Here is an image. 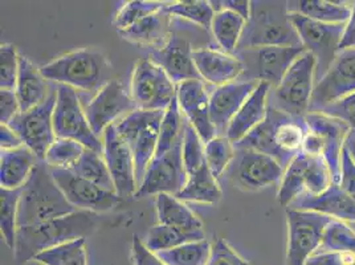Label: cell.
I'll return each instance as SVG.
<instances>
[{"mask_svg":"<svg viewBox=\"0 0 355 265\" xmlns=\"http://www.w3.org/2000/svg\"><path fill=\"white\" fill-rule=\"evenodd\" d=\"M309 128L305 117H295L269 103L266 117L236 148H254L275 158L285 170L304 148Z\"/></svg>","mask_w":355,"mask_h":265,"instance_id":"6da1fadb","label":"cell"},{"mask_svg":"<svg viewBox=\"0 0 355 265\" xmlns=\"http://www.w3.org/2000/svg\"><path fill=\"white\" fill-rule=\"evenodd\" d=\"M98 224L97 214L76 211L53 221L19 227L16 235L15 259L24 264L42 253L68 241L92 235Z\"/></svg>","mask_w":355,"mask_h":265,"instance_id":"7a4b0ae2","label":"cell"},{"mask_svg":"<svg viewBox=\"0 0 355 265\" xmlns=\"http://www.w3.org/2000/svg\"><path fill=\"white\" fill-rule=\"evenodd\" d=\"M76 210L64 196L51 169L40 161L21 189L17 224L26 227L73 214Z\"/></svg>","mask_w":355,"mask_h":265,"instance_id":"3957f363","label":"cell"},{"mask_svg":"<svg viewBox=\"0 0 355 265\" xmlns=\"http://www.w3.org/2000/svg\"><path fill=\"white\" fill-rule=\"evenodd\" d=\"M40 71L48 81L76 90L97 93L109 83V64L101 52L92 48L65 53L40 67Z\"/></svg>","mask_w":355,"mask_h":265,"instance_id":"277c9868","label":"cell"},{"mask_svg":"<svg viewBox=\"0 0 355 265\" xmlns=\"http://www.w3.org/2000/svg\"><path fill=\"white\" fill-rule=\"evenodd\" d=\"M252 46H302L291 22L286 3L252 1L251 19L237 49Z\"/></svg>","mask_w":355,"mask_h":265,"instance_id":"5b68a950","label":"cell"},{"mask_svg":"<svg viewBox=\"0 0 355 265\" xmlns=\"http://www.w3.org/2000/svg\"><path fill=\"white\" fill-rule=\"evenodd\" d=\"M163 116L162 110L137 109L114 123L119 137L133 154L138 187L155 157Z\"/></svg>","mask_w":355,"mask_h":265,"instance_id":"8992f818","label":"cell"},{"mask_svg":"<svg viewBox=\"0 0 355 265\" xmlns=\"http://www.w3.org/2000/svg\"><path fill=\"white\" fill-rule=\"evenodd\" d=\"M315 69L317 60L313 53L305 51L273 89L269 103L289 116L306 117L315 87Z\"/></svg>","mask_w":355,"mask_h":265,"instance_id":"52a82bcc","label":"cell"},{"mask_svg":"<svg viewBox=\"0 0 355 265\" xmlns=\"http://www.w3.org/2000/svg\"><path fill=\"white\" fill-rule=\"evenodd\" d=\"M305 119L309 132L302 151L322 157L330 169L333 183L340 185V158L352 129L343 121L326 116L321 112L309 113Z\"/></svg>","mask_w":355,"mask_h":265,"instance_id":"ba28073f","label":"cell"},{"mask_svg":"<svg viewBox=\"0 0 355 265\" xmlns=\"http://www.w3.org/2000/svg\"><path fill=\"white\" fill-rule=\"evenodd\" d=\"M331 183V173L325 160L301 151L284 170L277 200L282 206H291L304 192L320 195Z\"/></svg>","mask_w":355,"mask_h":265,"instance_id":"9c48e42d","label":"cell"},{"mask_svg":"<svg viewBox=\"0 0 355 265\" xmlns=\"http://www.w3.org/2000/svg\"><path fill=\"white\" fill-rule=\"evenodd\" d=\"M289 17L304 49L317 60V83L327 74L337 58L346 24H326L296 12H289Z\"/></svg>","mask_w":355,"mask_h":265,"instance_id":"30bf717a","label":"cell"},{"mask_svg":"<svg viewBox=\"0 0 355 265\" xmlns=\"http://www.w3.org/2000/svg\"><path fill=\"white\" fill-rule=\"evenodd\" d=\"M330 216L315 212L288 208V247L286 265H304L320 250Z\"/></svg>","mask_w":355,"mask_h":265,"instance_id":"8fae6325","label":"cell"},{"mask_svg":"<svg viewBox=\"0 0 355 265\" xmlns=\"http://www.w3.org/2000/svg\"><path fill=\"white\" fill-rule=\"evenodd\" d=\"M130 96L137 109L166 112L177 99V84L154 61L138 60L132 74Z\"/></svg>","mask_w":355,"mask_h":265,"instance_id":"7c38bea8","label":"cell"},{"mask_svg":"<svg viewBox=\"0 0 355 265\" xmlns=\"http://www.w3.org/2000/svg\"><path fill=\"white\" fill-rule=\"evenodd\" d=\"M53 129L56 138L73 139L85 148L100 154L104 153V141L92 130L76 89L68 85H58Z\"/></svg>","mask_w":355,"mask_h":265,"instance_id":"4fadbf2b","label":"cell"},{"mask_svg":"<svg viewBox=\"0 0 355 265\" xmlns=\"http://www.w3.org/2000/svg\"><path fill=\"white\" fill-rule=\"evenodd\" d=\"M304 52L302 46H252L237 49L236 56L244 65V80L266 81L276 88Z\"/></svg>","mask_w":355,"mask_h":265,"instance_id":"5bb4252c","label":"cell"},{"mask_svg":"<svg viewBox=\"0 0 355 265\" xmlns=\"http://www.w3.org/2000/svg\"><path fill=\"white\" fill-rule=\"evenodd\" d=\"M58 100V85L52 89L44 103L28 112H20L8 126L20 137L24 146L40 160L44 161L45 154L56 141L53 129V112Z\"/></svg>","mask_w":355,"mask_h":265,"instance_id":"9a60e30c","label":"cell"},{"mask_svg":"<svg viewBox=\"0 0 355 265\" xmlns=\"http://www.w3.org/2000/svg\"><path fill=\"white\" fill-rule=\"evenodd\" d=\"M236 148V146H235ZM227 174L244 191H259L282 182L284 169L275 158L254 148H236Z\"/></svg>","mask_w":355,"mask_h":265,"instance_id":"2e32d148","label":"cell"},{"mask_svg":"<svg viewBox=\"0 0 355 265\" xmlns=\"http://www.w3.org/2000/svg\"><path fill=\"white\" fill-rule=\"evenodd\" d=\"M182 142L183 139L166 154L154 157L134 195L135 199L159 194H170L175 196L183 190L189 176L183 164Z\"/></svg>","mask_w":355,"mask_h":265,"instance_id":"e0dca14e","label":"cell"},{"mask_svg":"<svg viewBox=\"0 0 355 265\" xmlns=\"http://www.w3.org/2000/svg\"><path fill=\"white\" fill-rule=\"evenodd\" d=\"M355 93V49L340 51L327 74L315 83L309 113L321 112Z\"/></svg>","mask_w":355,"mask_h":265,"instance_id":"ac0fdd59","label":"cell"},{"mask_svg":"<svg viewBox=\"0 0 355 265\" xmlns=\"http://www.w3.org/2000/svg\"><path fill=\"white\" fill-rule=\"evenodd\" d=\"M134 110H137V106L130 93L119 81L112 80L90 100L85 113L93 132L101 137L109 126Z\"/></svg>","mask_w":355,"mask_h":265,"instance_id":"d6986e66","label":"cell"},{"mask_svg":"<svg viewBox=\"0 0 355 265\" xmlns=\"http://www.w3.org/2000/svg\"><path fill=\"white\" fill-rule=\"evenodd\" d=\"M51 173L67 200L78 211L107 212L119 205L121 198L117 192L101 189L71 170L51 169Z\"/></svg>","mask_w":355,"mask_h":265,"instance_id":"ffe728a7","label":"cell"},{"mask_svg":"<svg viewBox=\"0 0 355 265\" xmlns=\"http://www.w3.org/2000/svg\"><path fill=\"white\" fill-rule=\"evenodd\" d=\"M103 141V155L110 171L117 195L119 198L134 196L138 190V183L135 177V163L130 148L119 137L114 125L105 130Z\"/></svg>","mask_w":355,"mask_h":265,"instance_id":"44dd1931","label":"cell"},{"mask_svg":"<svg viewBox=\"0 0 355 265\" xmlns=\"http://www.w3.org/2000/svg\"><path fill=\"white\" fill-rule=\"evenodd\" d=\"M179 108L205 144L218 135L211 119L209 93L203 80H189L177 85Z\"/></svg>","mask_w":355,"mask_h":265,"instance_id":"7402d4cb","label":"cell"},{"mask_svg":"<svg viewBox=\"0 0 355 265\" xmlns=\"http://www.w3.org/2000/svg\"><path fill=\"white\" fill-rule=\"evenodd\" d=\"M259 83L237 80L222 87H215L209 93L211 119L218 135H224L243 103L248 100Z\"/></svg>","mask_w":355,"mask_h":265,"instance_id":"603a6c76","label":"cell"},{"mask_svg":"<svg viewBox=\"0 0 355 265\" xmlns=\"http://www.w3.org/2000/svg\"><path fill=\"white\" fill-rule=\"evenodd\" d=\"M193 52L191 44L186 39L173 33L168 35L162 46L153 51L150 58L162 67L174 84L179 85L189 80H202L193 62Z\"/></svg>","mask_w":355,"mask_h":265,"instance_id":"cb8c5ba5","label":"cell"},{"mask_svg":"<svg viewBox=\"0 0 355 265\" xmlns=\"http://www.w3.org/2000/svg\"><path fill=\"white\" fill-rule=\"evenodd\" d=\"M291 208L315 211L330 216L334 221L355 224V200L340 189V185L331 183L320 195L304 192L291 205Z\"/></svg>","mask_w":355,"mask_h":265,"instance_id":"d4e9b609","label":"cell"},{"mask_svg":"<svg viewBox=\"0 0 355 265\" xmlns=\"http://www.w3.org/2000/svg\"><path fill=\"white\" fill-rule=\"evenodd\" d=\"M193 62L202 80L214 87L236 81L244 74V65L237 56L212 48L193 49Z\"/></svg>","mask_w":355,"mask_h":265,"instance_id":"484cf974","label":"cell"},{"mask_svg":"<svg viewBox=\"0 0 355 265\" xmlns=\"http://www.w3.org/2000/svg\"><path fill=\"white\" fill-rule=\"evenodd\" d=\"M272 85L266 81H260L257 88L252 92L248 100L243 103L236 116L231 121L225 137L236 145L244 139L252 130H254L266 117L269 106V94Z\"/></svg>","mask_w":355,"mask_h":265,"instance_id":"4316f807","label":"cell"},{"mask_svg":"<svg viewBox=\"0 0 355 265\" xmlns=\"http://www.w3.org/2000/svg\"><path fill=\"white\" fill-rule=\"evenodd\" d=\"M40 160L27 146L1 150L0 153V185L1 189L19 190L28 182Z\"/></svg>","mask_w":355,"mask_h":265,"instance_id":"83f0119b","label":"cell"},{"mask_svg":"<svg viewBox=\"0 0 355 265\" xmlns=\"http://www.w3.org/2000/svg\"><path fill=\"white\" fill-rule=\"evenodd\" d=\"M53 88L55 87L48 85V80L42 74L39 67H36L30 59L20 56L15 93L21 112H28L44 103Z\"/></svg>","mask_w":355,"mask_h":265,"instance_id":"f1b7e54d","label":"cell"},{"mask_svg":"<svg viewBox=\"0 0 355 265\" xmlns=\"http://www.w3.org/2000/svg\"><path fill=\"white\" fill-rule=\"evenodd\" d=\"M354 1L340 0H300L288 1V12H296L326 24H346L352 16Z\"/></svg>","mask_w":355,"mask_h":265,"instance_id":"f546056e","label":"cell"},{"mask_svg":"<svg viewBox=\"0 0 355 265\" xmlns=\"http://www.w3.org/2000/svg\"><path fill=\"white\" fill-rule=\"evenodd\" d=\"M155 206L161 224L186 231H203V223L177 196L159 194L157 195Z\"/></svg>","mask_w":355,"mask_h":265,"instance_id":"4dcf8cb0","label":"cell"},{"mask_svg":"<svg viewBox=\"0 0 355 265\" xmlns=\"http://www.w3.org/2000/svg\"><path fill=\"white\" fill-rule=\"evenodd\" d=\"M163 10L139 20L128 30L121 31L119 32V35L122 36V39L133 44L148 45V46L158 45L157 48L162 46L168 39V35H167L168 15Z\"/></svg>","mask_w":355,"mask_h":265,"instance_id":"1f68e13d","label":"cell"},{"mask_svg":"<svg viewBox=\"0 0 355 265\" xmlns=\"http://www.w3.org/2000/svg\"><path fill=\"white\" fill-rule=\"evenodd\" d=\"M222 195L220 185L218 179L212 176L206 163L193 176H189L186 186L175 196L182 202L215 205L222 199Z\"/></svg>","mask_w":355,"mask_h":265,"instance_id":"d6a6232c","label":"cell"},{"mask_svg":"<svg viewBox=\"0 0 355 265\" xmlns=\"http://www.w3.org/2000/svg\"><path fill=\"white\" fill-rule=\"evenodd\" d=\"M245 26V19L232 11L222 10L215 14L211 31L223 52L234 55L236 53Z\"/></svg>","mask_w":355,"mask_h":265,"instance_id":"836d02e7","label":"cell"},{"mask_svg":"<svg viewBox=\"0 0 355 265\" xmlns=\"http://www.w3.org/2000/svg\"><path fill=\"white\" fill-rule=\"evenodd\" d=\"M203 239H206L205 231H186L158 223L157 225L150 228L145 244L148 250H153L154 253H158Z\"/></svg>","mask_w":355,"mask_h":265,"instance_id":"e575fe53","label":"cell"},{"mask_svg":"<svg viewBox=\"0 0 355 265\" xmlns=\"http://www.w3.org/2000/svg\"><path fill=\"white\" fill-rule=\"evenodd\" d=\"M78 177L84 178L89 182L100 186L107 191L116 192V187L107 164L100 153L85 148L81 158L69 169Z\"/></svg>","mask_w":355,"mask_h":265,"instance_id":"d590c367","label":"cell"},{"mask_svg":"<svg viewBox=\"0 0 355 265\" xmlns=\"http://www.w3.org/2000/svg\"><path fill=\"white\" fill-rule=\"evenodd\" d=\"M35 262L43 265H88L87 239L81 237L43 250L35 257Z\"/></svg>","mask_w":355,"mask_h":265,"instance_id":"8d00e7d4","label":"cell"},{"mask_svg":"<svg viewBox=\"0 0 355 265\" xmlns=\"http://www.w3.org/2000/svg\"><path fill=\"white\" fill-rule=\"evenodd\" d=\"M183 117L184 116L179 108L178 99H175L168 106V109L164 112L155 157L166 154L183 139V132L186 126V118Z\"/></svg>","mask_w":355,"mask_h":265,"instance_id":"74e56055","label":"cell"},{"mask_svg":"<svg viewBox=\"0 0 355 265\" xmlns=\"http://www.w3.org/2000/svg\"><path fill=\"white\" fill-rule=\"evenodd\" d=\"M21 189L7 190L0 189V230L8 248L15 250L16 235L19 230L17 214Z\"/></svg>","mask_w":355,"mask_h":265,"instance_id":"f35d334b","label":"cell"},{"mask_svg":"<svg viewBox=\"0 0 355 265\" xmlns=\"http://www.w3.org/2000/svg\"><path fill=\"white\" fill-rule=\"evenodd\" d=\"M207 239L186 243L173 250L158 252V257L167 265H207L211 255Z\"/></svg>","mask_w":355,"mask_h":265,"instance_id":"ab89813d","label":"cell"},{"mask_svg":"<svg viewBox=\"0 0 355 265\" xmlns=\"http://www.w3.org/2000/svg\"><path fill=\"white\" fill-rule=\"evenodd\" d=\"M163 11L168 16L174 15L190 20L207 31H211L212 20L216 14L211 1L206 0H184L166 3Z\"/></svg>","mask_w":355,"mask_h":265,"instance_id":"60d3db41","label":"cell"},{"mask_svg":"<svg viewBox=\"0 0 355 265\" xmlns=\"http://www.w3.org/2000/svg\"><path fill=\"white\" fill-rule=\"evenodd\" d=\"M317 252H336L355 256V230L347 223L330 221L326 227L324 240Z\"/></svg>","mask_w":355,"mask_h":265,"instance_id":"b9f144b4","label":"cell"},{"mask_svg":"<svg viewBox=\"0 0 355 265\" xmlns=\"http://www.w3.org/2000/svg\"><path fill=\"white\" fill-rule=\"evenodd\" d=\"M236 148L224 135H216L209 142L205 144V157L209 171L212 176L219 179L227 173L230 164L235 158Z\"/></svg>","mask_w":355,"mask_h":265,"instance_id":"7bdbcfd3","label":"cell"},{"mask_svg":"<svg viewBox=\"0 0 355 265\" xmlns=\"http://www.w3.org/2000/svg\"><path fill=\"white\" fill-rule=\"evenodd\" d=\"M85 148L73 139L56 138V141L48 148L43 162L49 169L69 170L84 154Z\"/></svg>","mask_w":355,"mask_h":265,"instance_id":"ee69618b","label":"cell"},{"mask_svg":"<svg viewBox=\"0 0 355 265\" xmlns=\"http://www.w3.org/2000/svg\"><path fill=\"white\" fill-rule=\"evenodd\" d=\"M166 7V3L163 1H151V0H132L126 1L119 8L117 15L114 17V27L119 32L128 30L129 27L138 23L139 20L148 17V16L157 14L162 11Z\"/></svg>","mask_w":355,"mask_h":265,"instance_id":"f6af8a7d","label":"cell"},{"mask_svg":"<svg viewBox=\"0 0 355 265\" xmlns=\"http://www.w3.org/2000/svg\"><path fill=\"white\" fill-rule=\"evenodd\" d=\"M182 157L187 176H193V173H196L200 167L206 164L205 142L202 141L198 132L193 129V125L187 122V119L183 132Z\"/></svg>","mask_w":355,"mask_h":265,"instance_id":"bcb514c9","label":"cell"},{"mask_svg":"<svg viewBox=\"0 0 355 265\" xmlns=\"http://www.w3.org/2000/svg\"><path fill=\"white\" fill-rule=\"evenodd\" d=\"M20 69V55L12 44L0 46V89L15 90Z\"/></svg>","mask_w":355,"mask_h":265,"instance_id":"7dc6e473","label":"cell"},{"mask_svg":"<svg viewBox=\"0 0 355 265\" xmlns=\"http://www.w3.org/2000/svg\"><path fill=\"white\" fill-rule=\"evenodd\" d=\"M321 113L343 121L352 129V135L355 137V93L337 103L327 105Z\"/></svg>","mask_w":355,"mask_h":265,"instance_id":"c3c4849f","label":"cell"},{"mask_svg":"<svg viewBox=\"0 0 355 265\" xmlns=\"http://www.w3.org/2000/svg\"><path fill=\"white\" fill-rule=\"evenodd\" d=\"M207 265H250L223 239H218L211 247Z\"/></svg>","mask_w":355,"mask_h":265,"instance_id":"681fc988","label":"cell"},{"mask_svg":"<svg viewBox=\"0 0 355 265\" xmlns=\"http://www.w3.org/2000/svg\"><path fill=\"white\" fill-rule=\"evenodd\" d=\"M340 189L355 200V161L347 148H343L340 158Z\"/></svg>","mask_w":355,"mask_h":265,"instance_id":"f907efd6","label":"cell"},{"mask_svg":"<svg viewBox=\"0 0 355 265\" xmlns=\"http://www.w3.org/2000/svg\"><path fill=\"white\" fill-rule=\"evenodd\" d=\"M20 105L15 90L0 89V121L1 125H8L20 113Z\"/></svg>","mask_w":355,"mask_h":265,"instance_id":"816d5d0a","label":"cell"},{"mask_svg":"<svg viewBox=\"0 0 355 265\" xmlns=\"http://www.w3.org/2000/svg\"><path fill=\"white\" fill-rule=\"evenodd\" d=\"M132 257L135 265H167L158 257L157 253L148 250L146 244L141 241L137 235L133 236Z\"/></svg>","mask_w":355,"mask_h":265,"instance_id":"f5cc1de1","label":"cell"},{"mask_svg":"<svg viewBox=\"0 0 355 265\" xmlns=\"http://www.w3.org/2000/svg\"><path fill=\"white\" fill-rule=\"evenodd\" d=\"M215 12H219L222 10L232 11L237 15L241 16L243 19L248 20L252 15V1L250 0H220V1H211Z\"/></svg>","mask_w":355,"mask_h":265,"instance_id":"db71d44e","label":"cell"},{"mask_svg":"<svg viewBox=\"0 0 355 265\" xmlns=\"http://www.w3.org/2000/svg\"><path fill=\"white\" fill-rule=\"evenodd\" d=\"M354 255H342L336 252H315L304 265H346Z\"/></svg>","mask_w":355,"mask_h":265,"instance_id":"11a10c76","label":"cell"},{"mask_svg":"<svg viewBox=\"0 0 355 265\" xmlns=\"http://www.w3.org/2000/svg\"><path fill=\"white\" fill-rule=\"evenodd\" d=\"M24 146L20 137L8 125L0 126V148L1 150H14Z\"/></svg>","mask_w":355,"mask_h":265,"instance_id":"9f6ffc18","label":"cell"},{"mask_svg":"<svg viewBox=\"0 0 355 265\" xmlns=\"http://www.w3.org/2000/svg\"><path fill=\"white\" fill-rule=\"evenodd\" d=\"M343 49H355V1L353 3L352 16L345 26V32L340 42V51Z\"/></svg>","mask_w":355,"mask_h":265,"instance_id":"6f0895ef","label":"cell"},{"mask_svg":"<svg viewBox=\"0 0 355 265\" xmlns=\"http://www.w3.org/2000/svg\"><path fill=\"white\" fill-rule=\"evenodd\" d=\"M346 148L347 150L350 151V154H352V157H353V160L355 161V137L354 135H352L350 134V137H349V139H347V142H346Z\"/></svg>","mask_w":355,"mask_h":265,"instance_id":"680465c9","label":"cell"},{"mask_svg":"<svg viewBox=\"0 0 355 265\" xmlns=\"http://www.w3.org/2000/svg\"><path fill=\"white\" fill-rule=\"evenodd\" d=\"M346 265H355V257H353V259H352V260H350V262H349Z\"/></svg>","mask_w":355,"mask_h":265,"instance_id":"91938a15","label":"cell"},{"mask_svg":"<svg viewBox=\"0 0 355 265\" xmlns=\"http://www.w3.org/2000/svg\"><path fill=\"white\" fill-rule=\"evenodd\" d=\"M354 230H355V228H354Z\"/></svg>","mask_w":355,"mask_h":265,"instance_id":"94428289","label":"cell"}]
</instances>
